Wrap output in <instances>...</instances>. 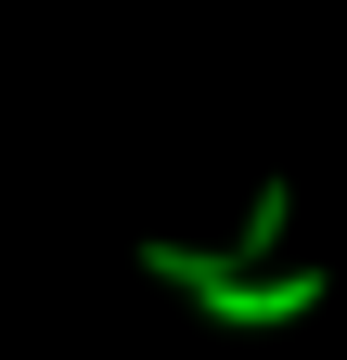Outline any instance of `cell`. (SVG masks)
I'll return each mask as SVG.
<instances>
[{
    "instance_id": "obj_2",
    "label": "cell",
    "mask_w": 347,
    "mask_h": 360,
    "mask_svg": "<svg viewBox=\"0 0 347 360\" xmlns=\"http://www.w3.org/2000/svg\"><path fill=\"white\" fill-rule=\"evenodd\" d=\"M283 219H296V180H257V193H244V245H219V257H232V270H257V257L283 245Z\"/></svg>"
},
{
    "instance_id": "obj_1",
    "label": "cell",
    "mask_w": 347,
    "mask_h": 360,
    "mask_svg": "<svg viewBox=\"0 0 347 360\" xmlns=\"http://www.w3.org/2000/svg\"><path fill=\"white\" fill-rule=\"evenodd\" d=\"M142 270L181 283L206 322H232V335H283V322H309V309L334 296V270H232L219 245H167V232L142 245Z\"/></svg>"
}]
</instances>
